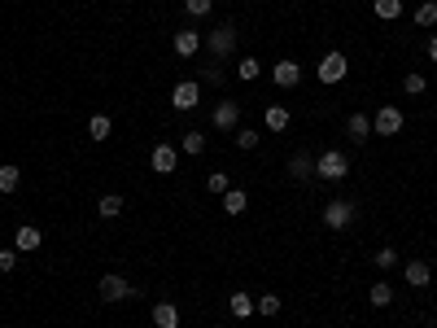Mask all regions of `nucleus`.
<instances>
[{
  "label": "nucleus",
  "mask_w": 437,
  "mask_h": 328,
  "mask_svg": "<svg viewBox=\"0 0 437 328\" xmlns=\"http://www.w3.org/2000/svg\"><path fill=\"white\" fill-rule=\"evenodd\" d=\"M346 136L363 145V140L372 136V119H368V114H350V119H346Z\"/></svg>",
  "instance_id": "obj_14"
},
{
  "label": "nucleus",
  "mask_w": 437,
  "mask_h": 328,
  "mask_svg": "<svg viewBox=\"0 0 437 328\" xmlns=\"http://www.w3.org/2000/svg\"><path fill=\"white\" fill-rule=\"evenodd\" d=\"M315 175H324V180H346V175H350L346 154H337V149H324L320 162H315Z\"/></svg>",
  "instance_id": "obj_4"
},
{
  "label": "nucleus",
  "mask_w": 437,
  "mask_h": 328,
  "mask_svg": "<svg viewBox=\"0 0 437 328\" xmlns=\"http://www.w3.org/2000/svg\"><path fill=\"white\" fill-rule=\"evenodd\" d=\"M354 215H359V202H350V197L324 202V228H333V232H346L354 224Z\"/></svg>",
  "instance_id": "obj_2"
},
{
  "label": "nucleus",
  "mask_w": 437,
  "mask_h": 328,
  "mask_svg": "<svg viewBox=\"0 0 437 328\" xmlns=\"http://www.w3.org/2000/svg\"><path fill=\"white\" fill-rule=\"evenodd\" d=\"M97 215H101V219H114V215H123V197H118V193H105L101 202H97Z\"/></svg>",
  "instance_id": "obj_20"
},
{
  "label": "nucleus",
  "mask_w": 437,
  "mask_h": 328,
  "mask_svg": "<svg viewBox=\"0 0 437 328\" xmlns=\"http://www.w3.org/2000/svg\"><path fill=\"white\" fill-rule=\"evenodd\" d=\"M171 49L180 53V57H193L197 49H202V35H197L193 27H184V31H175V40H171Z\"/></svg>",
  "instance_id": "obj_12"
},
{
  "label": "nucleus",
  "mask_w": 437,
  "mask_h": 328,
  "mask_svg": "<svg viewBox=\"0 0 437 328\" xmlns=\"http://www.w3.org/2000/svg\"><path fill=\"white\" fill-rule=\"evenodd\" d=\"M236 149H245V154H250V149H258V132H254V127L236 132Z\"/></svg>",
  "instance_id": "obj_31"
},
{
  "label": "nucleus",
  "mask_w": 437,
  "mask_h": 328,
  "mask_svg": "<svg viewBox=\"0 0 437 328\" xmlns=\"http://www.w3.org/2000/svg\"><path fill=\"white\" fill-rule=\"evenodd\" d=\"M197 84H223V62H206L202 75H197Z\"/></svg>",
  "instance_id": "obj_26"
},
{
  "label": "nucleus",
  "mask_w": 437,
  "mask_h": 328,
  "mask_svg": "<svg viewBox=\"0 0 437 328\" xmlns=\"http://www.w3.org/2000/svg\"><path fill=\"white\" fill-rule=\"evenodd\" d=\"M153 324L158 328H180V307H175V302H158V307H153Z\"/></svg>",
  "instance_id": "obj_13"
},
{
  "label": "nucleus",
  "mask_w": 437,
  "mask_h": 328,
  "mask_svg": "<svg viewBox=\"0 0 437 328\" xmlns=\"http://www.w3.org/2000/svg\"><path fill=\"white\" fill-rule=\"evenodd\" d=\"M18 267V254L14 250H0V272H14Z\"/></svg>",
  "instance_id": "obj_35"
},
{
  "label": "nucleus",
  "mask_w": 437,
  "mask_h": 328,
  "mask_svg": "<svg viewBox=\"0 0 437 328\" xmlns=\"http://www.w3.org/2000/svg\"><path fill=\"white\" fill-rule=\"evenodd\" d=\"M433 22H437V0H424L416 9V27H433Z\"/></svg>",
  "instance_id": "obj_27"
},
{
  "label": "nucleus",
  "mask_w": 437,
  "mask_h": 328,
  "mask_svg": "<svg viewBox=\"0 0 437 328\" xmlns=\"http://www.w3.org/2000/svg\"><path fill=\"white\" fill-rule=\"evenodd\" d=\"M236 123H241V105H236V101H219L215 105V127H219V132H236Z\"/></svg>",
  "instance_id": "obj_10"
},
{
  "label": "nucleus",
  "mask_w": 437,
  "mask_h": 328,
  "mask_svg": "<svg viewBox=\"0 0 437 328\" xmlns=\"http://www.w3.org/2000/svg\"><path fill=\"white\" fill-rule=\"evenodd\" d=\"M206 189L215 193V197H223V193L232 189V180H228V175H223V171H215V175H210V180H206Z\"/></svg>",
  "instance_id": "obj_30"
},
{
  "label": "nucleus",
  "mask_w": 437,
  "mask_h": 328,
  "mask_svg": "<svg viewBox=\"0 0 437 328\" xmlns=\"http://www.w3.org/2000/svg\"><path fill=\"white\" fill-rule=\"evenodd\" d=\"M267 127H271V132H285V127H289V110H285V105H271V110H267Z\"/></svg>",
  "instance_id": "obj_22"
},
{
  "label": "nucleus",
  "mask_w": 437,
  "mask_h": 328,
  "mask_svg": "<svg viewBox=\"0 0 437 328\" xmlns=\"http://www.w3.org/2000/svg\"><path fill=\"white\" fill-rule=\"evenodd\" d=\"M398 132H403V110L381 105V110L372 114V136H398Z\"/></svg>",
  "instance_id": "obj_5"
},
{
  "label": "nucleus",
  "mask_w": 437,
  "mask_h": 328,
  "mask_svg": "<svg viewBox=\"0 0 437 328\" xmlns=\"http://www.w3.org/2000/svg\"><path fill=\"white\" fill-rule=\"evenodd\" d=\"M403 276H407V285L424 289V285H429V276H433V272H429V263H420V259H416V263H407V267H403Z\"/></svg>",
  "instance_id": "obj_16"
},
{
  "label": "nucleus",
  "mask_w": 437,
  "mask_h": 328,
  "mask_svg": "<svg viewBox=\"0 0 437 328\" xmlns=\"http://www.w3.org/2000/svg\"><path fill=\"white\" fill-rule=\"evenodd\" d=\"M110 132H114L110 114H92V123H88V136H92V140H110Z\"/></svg>",
  "instance_id": "obj_18"
},
{
  "label": "nucleus",
  "mask_w": 437,
  "mask_h": 328,
  "mask_svg": "<svg viewBox=\"0 0 437 328\" xmlns=\"http://www.w3.org/2000/svg\"><path fill=\"white\" fill-rule=\"evenodd\" d=\"M149 167L158 171V175H171L175 167H180V149H175V145H158L149 154Z\"/></svg>",
  "instance_id": "obj_8"
},
{
  "label": "nucleus",
  "mask_w": 437,
  "mask_h": 328,
  "mask_svg": "<svg viewBox=\"0 0 437 328\" xmlns=\"http://www.w3.org/2000/svg\"><path fill=\"white\" fill-rule=\"evenodd\" d=\"M403 92H411V97H420V92H424V79H420V75H407V79H403Z\"/></svg>",
  "instance_id": "obj_33"
},
{
  "label": "nucleus",
  "mask_w": 437,
  "mask_h": 328,
  "mask_svg": "<svg viewBox=\"0 0 437 328\" xmlns=\"http://www.w3.org/2000/svg\"><path fill=\"white\" fill-rule=\"evenodd\" d=\"M271 79H276V88H298L302 84V66L298 62H276L271 66Z\"/></svg>",
  "instance_id": "obj_9"
},
{
  "label": "nucleus",
  "mask_w": 437,
  "mask_h": 328,
  "mask_svg": "<svg viewBox=\"0 0 437 328\" xmlns=\"http://www.w3.org/2000/svg\"><path fill=\"white\" fill-rule=\"evenodd\" d=\"M219 202H223V210H228V215H241V210L250 206V197H245L241 189H228V193L219 197Z\"/></svg>",
  "instance_id": "obj_19"
},
{
  "label": "nucleus",
  "mask_w": 437,
  "mask_h": 328,
  "mask_svg": "<svg viewBox=\"0 0 437 328\" xmlns=\"http://www.w3.org/2000/svg\"><path fill=\"white\" fill-rule=\"evenodd\" d=\"M429 57H433V62H437V35H433V40H429Z\"/></svg>",
  "instance_id": "obj_36"
},
{
  "label": "nucleus",
  "mask_w": 437,
  "mask_h": 328,
  "mask_svg": "<svg viewBox=\"0 0 437 328\" xmlns=\"http://www.w3.org/2000/svg\"><path fill=\"white\" fill-rule=\"evenodd\" d=\"M210 5H215V0H184V9H188L193 18H206V14H210Z\"/></svg>",
  "instance_id": "obj_32"
},
{
  "label": "nucleus",
  "mask_w": 437,
  "mask_h": 328,
  "mask_svg": "<svg viewBox=\"0 0 437 328\" xmlns=\"http://www.w3.org/2000/svg\"><path fill=\"white\" fill-rule=\"evenodd\" d=\"M228 311L236 315V320H250V315H254V298L250 294H232L228 298Z\"/></svg>",
  "instance_id": "obj_17"
},
{
  "label": "nucleus",
  "mask_w": 437,
  "mask_h": 328,
  "mask_svg": "<svg viewBox=\"0 0 437 328\" xmlns=\"http://www.w3.org/2000/svg\"><path fill=\"white\" fill-rule=\"evenodd\" d=\"M346 70H350V62H346V53H324V62H320V84H341L346 79Z\"/></svg>",
  "instance_id": "obj_6"
},
{
  "label": "nucleus",
  "mask_w": 437,
  "mask_h": 328,
  "mask_svg": "<svg viewBox=\"0 0 437 328\" xmlns=\"http://www.w3.org/2000/svg\"><path fill=\"white\" fill-rule=\"evenodd\" d=\"M44 245V232L35 228V224H22L18 232H14V250H22V254H31V250H40Z\"/></svg>",
  "instance_id": "obj_11"
},
{
  "label": "nucleus",
  "mask_w": 437,
  "mask_h": 328,
  "mask_svg": "<svg viewBox=\"0 0 437 328\" xmlns=\"http://www.w3.org/2000/svg\"><path fill=\"white\" fill-rule=\"evenodd\" d=\"M376 18H385V22H398L403 18V0H376Z\"/></svg>",
  "instance_id": "obj_21"
},
{
  "label": "nucleus",
  "mask_w": 437,
  "mask_h": 328,
  "mask_svg": "<svg viewBox=\"0 0 437 328\" xmlns=\"http://www.w3.org/2000/svg\"><path fill=\"white\" fill-rule=\"evenodd\" d=\"M184 154H188V158L206 154V136H202V132H184Z\"/></svg>",
  "instance_id": "obj_24"
},
{
  "label": "nucleus",
  "mask_w": 437,
  "mask_h": 328,
  "mask_svg": "<svg viewBox=\"0 0 437 328\" xmlns=\"http://www.w3.org/2000/svg\"><path fill=\"white\" fill-rule=\"evenodd\" d=\"M206 49L215 53V62H228V57L236 53V27L232 22H223V27H215L206 35Z\"/></svg>",
  "instance_id": "obj_3"
},
{
  "label": "nucleus",
  "mask_w": 437,
  "mask_h": 328,
  "mask_svg": "<svg viewBox=\"0 0 437 328\" xmlns=\"http://www.w3.org/2000/svg\"><path fill=\"white\" fill-rule=\"evenodd\" d=\"M97 294L105 307H118V302H127V298H136V285L127 276H118V272H105L101 276V285H97Z\"/></svg>",
  "instance_id": "obj_1"
},
{
  "label": "nucleus",
  "mask_w": 437,
  "mask_h": 328,
  "mask_svg": "<svg viewBox=\"0 0 437 328\" xmlns=\"http://www.w3.org/2000/svg\"><path fill=\"white\" fill-rule=\"evenodd\" d=\"M289 175H293V180H311V175H315L311 154H293V158H289Z\"/></svg>",
  "instance_id": "obj_15"
},
{
  "label": "nucleus",
  "mask_w": 437,
  "mask_h": 328,
  "mask_svg": "<svg viewBox=\"0 0 437 328\" xmlns=\"http://www.w3.org/2000/svg\"><path fill=\"white\" fill-rule=\"evenodd\" d=\"M376 267H398V254L394 250H376Z\"/></svg>",
  "instance_id": "obj_34"
},
{
  "label": "nucleus",
  "mask_w": 437,
  "mask_h": 328,
  "mask_svg": "<svg viewBox=\"0 0 437 328\" xmlns=\"http://www.w3.org/2000/svg\"><path fill=\"white\" fill-rule=\"evenodd\" d=\"M258 75H263V62H254V57H245V62L236 66V79H245V84H254Z\"/></svg>",
  "instance_id": "obj_23"
},
{
  "label": "nucleus",
  "mask_w": 437,
  "mask_h": 328,
  "mask_svg": "<svg viewBox=\"0 0 437 328\" xmlns=\"http://www.w3.org/2000/svg\"><path fill=\"white\" fill-rule=\"evenodd\" d=\"M254 311H258V315H280V298H276V294H263V298L254 302Z\"/></svg>",
  "instance_id": "obj_29"
},
{
  "label": "nucleus",
  "mask_w": 437,
  "mask_h": 328,
  "mask_svg": "<svg viewBox=\"0 0 437 328\" xmlns=\"http://www.w3.org/2000/svg\"><path fill=\"white\" fill-rule=\"evenodd\" d=\"M197 101H202V84H197V79H184V84L171 88V105H175V110H197Z\"/></svg>",
  "instance_id": "obj_7"
},
{
  "label": "nucleus",
  "mask_w": 437,
  "mask_h": 328,
  "mask_svg": "<svg viewBox=\"0 0 437 328\" xmlns=\"http://www.w3.org/2000/svg\"><path fill=\"white\" fill-rule=\"evenodd\" d=\"M22 184V171L18 167H0V193H14Z\"/></svg>",
  "instance_id": "obj_25"
},
{
  "label": "nucleus",
  "mask_w": 437,
  "mask_h": 328,
  "mask_svg": "<svg viewBox=\"0 0 437 328\" xmlns=\"http://www.w3.org/2000/svg\"><path fill=\"white\" fill-rule=\"evenodd\" d=\"M368 298H372V307H389V302H394V289H389L385 280H381V285H372V294H368Z\"/></svg>",
  "instance_id": "obj_28"
}]
</instances>
